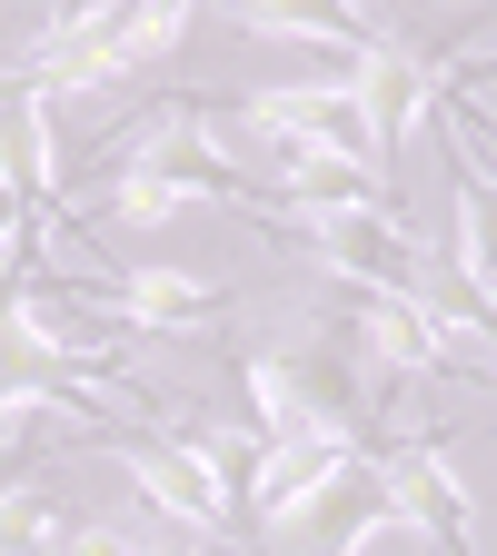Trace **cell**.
<instances>
[{"label":"cell","instance_id":"obj_1","mask_svg":"<svg viewBox=\"0 0 497 556\" xmlns=\"http://www.w3.org/2000/svg\"><path fill=\"white\" fill-rule=\"evenodd\" d=\"M269 189L239 179L229 160V119L220 100H160L120 150L100 189H70V219H110V229H160L179 208H259Z\"/></svg>","mask_w":497,"mask_h":556},{"label":"cell","instance_id":"obj_2","mask_svg":"<svg viewBox=\"0 0 497 556\" xmlns=\"http://www.w3.org/2000/svg\"><path fill=\"white\" fill-rule=\"evenodd\" d=\"M90 457L120 467L139 486V507L189 527L199 546L249 536V467H259L249 417H209V428H110V438H90Z\"/></svg>","mask_w":497,"mask_h":556},{"label":"cell","instance_id":"obj_3","mask_svg":"<svg viewBox=\"0 0 497 556\" xmlns=\"http://www.w3.org/2000/svg\"><path fill=\"white\" fill-rule=\"evenodd\" d=\"M209 0H60V11L21 40L0 50V90H50V100H100L139 70H160L189 30H199Z\"/></svg>","mask_w":497,"mask_h":556},{"label":"cell","instance_id":"obj_4","mask_svg":"<svg viewBox=\"0 0 497 556\" xmlns=\"http://www.w3.org/2000/svg\"><path fill=\"white\" fill-rule=\"evenodd\" d=\"M259 229H278L338 299H398V289H418V239L398 229V208L378 199V189H309V199H259L249 208Z\"/></svg>","mask_w":497,"mask_h":556},{"label":"cell","instance_id":"obj_5","mask_svg":"<svg viewBox=\"0 0 497 556\" xmlns=\"http://www.w3.org/2000/svg\"><path fill=\"white\" fill-rule=\"evenodd\" d=\"M229 368H239L259 447H348V438H378L369 417L338 397V368L319 358V348H239Z\"/></svg>","mask_w":497,"mask_h":556},{"label":"cell","instance_id":"obj_6","mask_svg":"<svg viewBox=\"0 0 497 556\" xmlns=\"http://www.w3.org/2000/svg\"><path fill=\"white\" fill-rule=\"evenodd\" d=\"M348 338H359V417H378L408 378H468V358L438 338V318L418 308V289H398V299H359Z\"/></svg>","mask_w":497,"mask_h":556},{"label":"cell","instance_id":"obj_7","mask_svg":"<svg viewBox=\"0 0 497 556\" xmlns=\"http://www.w3.org/2000/svg\"><path fill=\"white\" fill-rule=\"evenodd\" d=\"M378 477L408 536H428L438 556H468V477H458L448 428H378Z\"/></svg>","mask_w":497,"mask_h":556},{"label":"cell","instance_id":"obj_8","mask_svg":"<svg viewBox=\"0 0 497 556\" xmlns=\"http://www.w3.org/2000/svg\"><path fill=\"white\" fill-rule=\"evenodd\" d=\"M80 308L90 318H110V328H220L229 318V289L220 278H189V268H160V258H139V268H120L110 289L100 278H80Z\"/></svg>","mask_w":497,"mask_h":556},{"label":"cell","instance_id":"obj_9","mask_svg":"<svg viewBox=\"0 0 497 556\" xmlns=\"http://www.w3.org/2000/svg\"><path fill=\"white\" fill-rule=\"evenodd\" d=\"M220 11L239 30H259V40H309V50H338V60L398 40V21L378 11V0H220Z\"/></svg>","mask_w":497,"mask_h":556},{"label":"cell","instance_id":"obj_10","mask_svg":"<svg viewBox=\"0 0 497 556\" xmlns=\"http://www.w3.org/2000/svg\"><path fill=\"white\" fill-rule=\"evenodd\" d=\"M60 556H209L189 527H170V517H150V507H129V517H80L60 536Z\"/></svg>","mask_w":497,"mask_h":556}]
</instances>
